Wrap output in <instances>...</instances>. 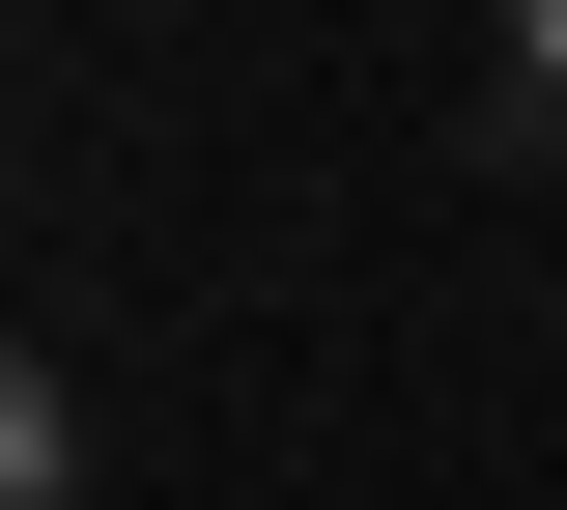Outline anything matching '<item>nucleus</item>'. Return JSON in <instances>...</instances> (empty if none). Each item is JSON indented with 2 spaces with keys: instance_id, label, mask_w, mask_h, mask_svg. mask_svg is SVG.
I'll list each match as a JSON object with an SVG mask.
<instances>
[{
  "instance_id": "f257e3e1",
  "label": "nucleus",
  "mask_w": 567,
  "mask_h": 510,
  "mask_svg": "<svg viewBox=\"0 0 567 510\" xmlns=\"http://www.w3.org/2000/svg\"><path fill=\"white\" fill-rule=\"evenodd\" d=\"M58 482H85V397H58L29 341H0V510H58Z\"/></svg>"
},
{
  "instance_id": "f03ea898",
  "label": "nucleus",
  "mask_w": 567,
  "mask_h": 510,
  "mask_svg": "<svg viewBox=\"0 0 567 510\" xmlns=\"http://www.w3.org/2000/svg\"><path fill=\"white\" fill-rule=\"evenodd\" d=\"M511 85H567V0H511Z\"/></svg>"
}]
</instances>
